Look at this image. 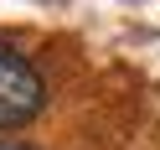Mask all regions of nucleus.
<instances>
[{
  "instance_id": "obj_2",
  "label": "nucleus",
  "mask_w": 160,
  "mask_h": 150,
  "mask_svg": "<svg viewBox=\"0 0 160 150\" xmlns=\"http://www.w3.org/2000/svg\"><path fill=\"white\" fill-rule=\"evenodd\" d=\"M0 150H36L31 140H0Z\"/></svg>"
},
{
  "instance_id": "obj_1",
  "label": "nucleus",
  "mask_w": 160,
  "mask_h": 150,
  "mask_svg": "<svg viewBox=\"0 0 160 150\" xmlns=\"http://www.w3.org/2000/svg\"><path fill=\"white\" fill-rule=\"evenodd\" d=\"M47 104V78L16 42L0 36V129H21L42 114Z\"/></svg>"
}]
</instances>
